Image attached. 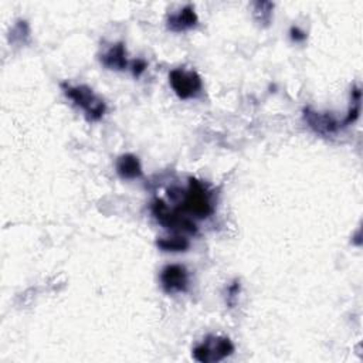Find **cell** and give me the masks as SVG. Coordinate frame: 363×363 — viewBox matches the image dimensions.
<instances>
[{"mask_svg":"<svg viewBox=\"0 0 363 363\" xmlns=\"http://www.w3.org/2000/svg\"><path fill=\"white\" fill-rule=\"evenodd\" d=\"M61 88L67 98L72 101L74 105L81 108L88 121H99L105 111L106 105L89 86L86 85H69L62 82Z\"/></svg>","mask_w":363,"mask_h":363,"instance_id":"2","label":"cell"},{"mask_svg":"<svg viewBox=\"0 0 363 363\" xmlns=\"http://www.w3.org/2000/svg\"><path fill=\"white\" fill-rule=\"evenodd\" d=\"M101 62L104 67L115 71H122L128 67V57H126V48L123 43H116L111 48H108L101 55Z\"/></svg>","mask_w":363,"mask_h":363,"instance_id":"9","label":"cell"},{"mask_svg":"<svg viewBox=\"0 0 363 363\" xmlns=\"http://www.w3.org/2000/svg\"><path fill=\"white\" fill-rule=\"evenodd\" d=\"M146 67H147V64H146V61L142 60V58L133 60V61L130 62V68H132V72H133L135 77H139V75L146 69Z\"/></svg>","mask_w":363,"mask_h":363,"instance_id":"13","label":"cell"},{"mask_svg":"<svg viewBox=\"0 0 363 363\" xmlns=\"http://www.w3.org/2000/svg\"><path fill=\"white\" fill-rule=\"evenodd\" d=\"M150 211L156 218V221L167 230H172L174 233H186V234L197 233V225L191 218L182 214L176 208H170L162 199H155L152 201Z\"/></svg>","mask_w":363,"mask_h":363,"instance_id":"3","label":"cell"},{"mask_svg":"<svg viewBox=\"0 0 363 363\" xmlns=\"http://www.w3.org/2000/svg\"><path fill=\"white\" fill-rule=\"evenodd\" d=\"M233 352L234 345L228 337L210 335L193 349V357L200 363H214L228 357Z\"/></svg>","mask_w":363,"mask_h":363,"instance_id":"4","label":"cell"},{"mask_svg":"<svg viewBox=\"0 0 363 363\" xmlns=\"http://www.w3.org/2000/svg\"><path fill=\"white\" fill-rule=\"evenodd\" d=\"M160 285L166 294L186 292L189 288V272L180 264H169L160 271Z\"/></svg>","mask_w":363,"mask_h":363,"instance_id":"6","label":"cell"},{"mask_svg":"<svg viewBox=\"0 0 363 363\" xmlns=\"http://www.w3.org/2000/svg\"><path fill=\"white\" fill-rule=\"evenodd\" d=\"M116 173L121 179H126V180H133L142 176V164L138 156L132 155V153H125L122 156L118 157L116 160Z\"/></svg>","mask_w":363,"mask_h":363,"instance_id":"10","label":"cell"},{"mask_svg":"<svg viewBox=\"0 0 363 363\" xmlns=\"http://www.w3.org/2000/svg\"><path fill=\"white\" fill-rule=\"evenodd\" d=\"M182 197L183 200L180 201V206L176 207V210L184 216L190 214L196 218H207L214 211L208 190L200 180L194 177H189V187L182 194Z\"/></svg>","mask_w":363,"mask_h":363,"instance_id":"1","label":"cell"},{"mask_svg":"<svg viewBox=\"0 0 363 363\" xmlns=\"http://www.w3.org/2000/svg\"><path fill=\"white\" fill-rule=\"evenodd\" d=\"M274 4L269 1H257L254 3V17L261 26H268L272 18Z\"/></svg>","mask_w":363,"mask_h":363,"instance_id":"12","label":"cell"},{"mask_svg":"<svg viewBox=\"0 0 363 363\" xmlns=\"http://www.w3.org/2000/svg\"><path fill=\"white\" fill-rule=\"evenodd\" d=\"M197 23H199V17L194 11V7L190 4L184 6L177 13L170 14L166 21L167 28L174 33H182V31L190 30V28L196 27Z\"/></svg>","mask_w":363,"mask_h":363,"instance_id":"8","label":"cell"},{"mask_svg":"<svg viewBox=\"0 0 363 363\" xmlns=\"http://www.w3.org/2000/svg\"><path fill=\"white\" fill-rule=\"evenodd\" d=\"M303 119L308 123V126L318 135L328 136L332 133H336L342 123L329 112H319L312 108L303 109Z\"/></svg>","mask_w":363,"mask_h":363,"instance_id":"7","label":"cell"},{"mask_svg":"<svg viewBox=\"0 0 363 363\" xmlns=\"http://www.w3.org/2000/svg\"><path fill=\"white\" fill-rule=\"evenodd\" d=\"M156 245L162 251H172V252H180L187 251L190 247V241L183 235H172V237H163L156 240Z\"/></svg>","mask_w":363,"mask_h":363,"instance_id":"11","label":"cell"},{"mask_svg":"<svg viewBox=\"0 0 363 363\" xmlns=\"http://www.w3.org/2000/svg\"><path fill=\"white\" fill-rule=\"evenodd\" d=\"M169 81L174 94L180 99H190L201 92V77L196 71L174 68L169 72Z\"/></svg>","mask_w":363,"mask_h":363,"instance_id":"5","label":"cell"},{"mask_svg":"<svg viewBox=\"0 0 363 363\" xmlns=\"http://www.w3.org/2000/svg\"><path fill=\"white\" fill-rule=\"evenodd\" d=\"M289 35H291L292 41H295V43H301V41H303V40L306 38V33L302 31V30H301L299 27H296V26H292V27H291Z\"/></svg>","mask_w":363,"mask_h":363,"instance_id":"14","label":"cell"}]
</instances>
